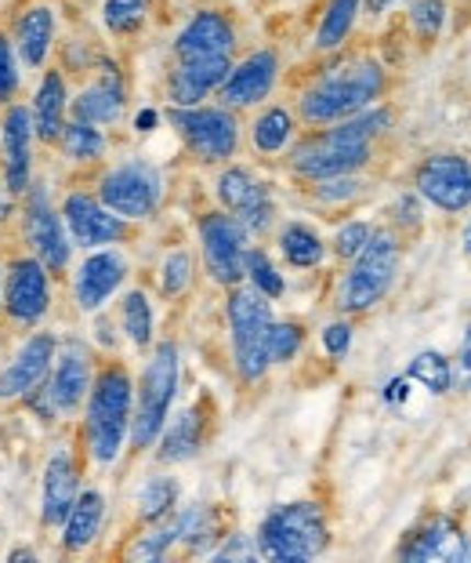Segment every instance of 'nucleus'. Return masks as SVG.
<instances>
[{
	"mask_svg": "<svg viewBox=\"0 0 471 563\" xmlns=\"http://www.w3.org/2000/svg\"><path fill=\"white\" fill-rule=\"evenodd\" d=\"M389 91L392 66L370 47H345L337 55L312 58V66L301 69L290 88V106L301 128H326L389 99Z\"/></svg>",
	"mask_w": 471,
	"mask_h": 563,
	"instance_id": "1",
	"label": "nucleus"
},
{
	"mask_svg": "<svg viewBox=\"0 0 471 563\" xmlns=\"http://www.w3.org/2000/svg\"><path fill=\"white\" fill-rule=\"evenodd\" d=\"M399 124V110L389 102H373L345 121H334L326 128H301L294 146L280 161V172L294 186L319 183L334 175H359L370 172L381 153V142L392 135Z\"/></svg>",
	"mask_w": 471,
	"mask_h": 563,
	"instance_id": "2",
	"label": "nucleus"
},
{
	"mask_svg": "<svg viewBox=\"0 0 471 563\" xmlns=\"http://www.w3.org/2000/svg\"><path fill=\"white\" fill-rule=\"evenodd\" d=\"M131 411H135V371L124 356H102L77 422L69 426L91 473H109L124 462Z\"/></svg>",
	"mask_w": 471,
	"mask_h": 563,
	"instance_id": "3",
	"label": "nucleus"
},
{
	"mask_svg": "<svg viewBox=\"0 0 471 563\" xmlns=\"http://www.w3.org/2000/svg\"><path fill=\"white\" fill-rule=\"evenodd\" d=\"M403 273V236L389 225H378L367 247L348 258L330 284V306L341 317H370L373 309L389 302Z\"/></svg>",
	"mask_w": 471,
	"mask_h": 563,
	"instance_id": "4",
	"label": "nucleus"
},
{
	"mask_svg": "<svg viewBox=\"0 0 471 563\" xmlns=\"http://www.w3.org/2000/svg\"><path fill=\"white\" fill-rule=\"evenodd\" d=\"M88 186L109 211L127 219L131 225H138V230L160 219L167 208V197H171L167 167L135 150L113 153L99 172L88 175Z\"/></svg>",
	"mask_w": 471,
	"mask_h": 563,
	"instance_id": "5",
	"label": "nucleus"
},
{
	"mask_svg": "<svg viewBox=\"0 0 471 563\" xmlns=\"http://www.w3.org/2000/svg\"><path fill=\"white\" fill-rule=\"evenodd\" d=\"M272 317H276V302L258 295L250 284H236L222 291L228 371H233L239 389H258L272 375V361H269Z\"/></svg>",
	"mask_w": 471,
	"mask_h": 563,
	"instance_id": "6",
	"label": "nucleus"
},
{
	"mask_svg": "<svg viewBox=\"0 0 471 563\" xmlns=\"http://www.w3.org/2000/svg\"><path fill=\"white\" fill-rule=\"evenodd\" d=\"M181 393V345L171 334L153 342L149 353H142V367L135 371V411H131L127 454L142 459L153 451L164 422L171 418Z\"/></svg>",
	"mask_w": 471,
	"mask_h": 563,
	"instance_id": "7",
	"label": "nucleus"
},
{
	"mask_svg": "<svg viewBox=\"0 0 471 563\" xmlns=\"http://www.w3.org/2000/svg\"><path fill=\"white\" fill-rule=\"evenodd\" d=\"M334 542L330 512L319 498H290L265 509L254 527L258 560L269 563H309L323 556Z\"/></svg>",
	"mask_w": 471,
	"mask_h": 563,
	"instance_id": "8",
	"label": "nucleus"
},
{
	"mask_svg": "<svg viewBox=\"0 0 471 563\" xmlns=\"http://www.w3.org/2000/svg\"><path fill=\"white\" fill-rule=\"evenodd\" d=\"M164 128H171L178 139L181 157L203 172H214L244 153V113L214 99L200 106H164Z\"/></svg>",
	"mask_w": 471,
	"mask_h": 563,
	"instance_id": "9",
	"label": "nucleus"
},
{
	"mask_svg": "<svg viewBox=\"0 0 471 563\" xmlns=\"http://www.w3.org/2000/svg\"><path fill=\"white\" fill-rule=\"evenodd\" d=\"M11 244L22 247V251H30V255L41 258L58 280H66L77 247L69 244L63 211H58L55 175L47 172V167L36 172L30 189L15 203V233H11Z\"/></svg>",
	"mask_w": 471,
	"mask_h": 563,
	"instance_id": "10",
	"label": "nucleus"
},
{
	"mask_svg": "<svg viewBox=\"0 0 471 563\" xmlns=\"http://www.w3.org/2000/svg\"><path fill=\"white\" fill-rule=\"evenodd\" d=\"M58 287H63V280L41 258L8 244L4 287H0V328H4V334H22L41 328V323H52L58 313V302H63Z\"/></svg>",
	"mask_w": 471,
	"mask_h": 563,
	"instance_id": "11",
	"label": "nucleus"
},
{
	"mask_svg": "<svg viewBox=\"0 0 471 563\" xmlns=\"http://www.w3.org/2000/svg\"><path fill=\"white\" fill-rule=\"evenodd\" d=\"M211 200L250 233V241H269L280 214V200H276V183L261 172L254 161H228L214 167L211 175Z\"/></svg>",
	"mask_w": 471,
	"mask_h": 563,
	"instance_id": "12",
	"label": "nucleus"
},
{
	"mask_svg": "<svg viewBox=\"0 0 471 563\" xmlns=\"http://www.w3.org/2000/svg\"><path fill=\"white\" fill-rule=\"evenodd\" d=\"M131 99H135V80H131L127 52L105 47L91 74L72 84L69 117L105 131H120L127 124L131 106H135Z\"/></svg>",
	"mask_w": 471,
	"mask_h": 563,
	"instance_id": "13",
	"label": "nucleus"
},
{
	"mask_svg": "<svg viewBox=\"0 0 471 563\" xmlns=\"http://www.w3.org/2000/svg\"><path fill=\"white\" fill-rule=\"evenodd\" d=\"M88 462L72 429L63 426L52 433V443L44 451L41 462V481H36V527L44 534H55L58 523L66 520L69 506L77 501V495L88 484Z\"/></svg>",
	"mask_w": 471,
	"mask_h": 563,
	"instance_id": "14",
	"label": "nucleus"
},
{
	"mask_svg": "<svg viewBox=\"0 0 471 563\" xmlns=\"http://www.w3.org/2000/svg\"><path fill=\"white\" fill-rule=\"evenodd\" d=\"M244 26L233 8L217 0H197L186 8L167 37V58L175 63H203V58H236L244 52Z\"/></svg>",
	"mask_w": 471,
	"mask_h": 563,
	"instance_id": "15",
	"label": "nucleus"
},
{
	"mask_svg": "<svg viewBox=\"0 0 471 563\" xmlns=\"http://www.w3.org/2000/svg\"><path fill=\"white\" fill-rule=\"evenodd\" d=\"M192 233H197V258L203 280L217 287V291L244 284V258L254 241L236 222V214L211 203V208L192 214Z\"/></svg>",
	"mask_w": 471,
	"mask_h": 563,
	"instance_id": "16",
	"label": "nucleus"
},
{
	"mask_svg": "<svg viewBox=\"0 0 471 563\" xmlns=\"http://www.w3.org/2000/svg\"><path fill=\"white\" fill-rule=\"evenodd\" d=\"M135 280V262H131L127 247H94L80 251L66 273V302L72 317L88 320L99 309L113 306V298Z\"/></svg>",
	"mask_w": 471,
	"mask_h": 563,
	"instance_id": "17",
	"label": "nucleus"
},
{
	"mask_svg": "<svg viewBox=\"0 0 471 563\" xmlns=\"http://www.w3.org/2000/svg\"><path fill=\"white\" fill-rule=\"evenodd\" d=\"M0 19L15 44L22 69L33 77L55 63V47L72 15L66 0H8V8H0Z\"/></svg>",
	"mask_w": 471,
	"mask_h": 563,
	"instance_id": "18",
	"label": "nucleus"
},
{
	"mask_svg": "<svg viewBox=\"0 0 471 563\" xmlns=\"http://www.w3.org/2000/svg\"><path fill=\"white\" fill-rule=\"evenodd\" d=\"M58 211H63L69 244L77 251H94V247H127L138 241V225L120 219L94 197L88 178H69L58 189Z\"/></svg>",
	"mask_w": 471,
	"mask_h": 563,
	"instance_id": "19",
	"label": "nucleus"
},
{
	"mask_svg": "<svg viewBox=\"0 0 471 563\" xmlns=\"http://www.w3.org/2000/svg\"><path fill=\"white\" fill-rule=\"evenodd\" d=\"M287 77H290V69H287V55L280 44H272V41L250 44V47L244 44V52L228 66V77L222 80V88H217L214 102H222L228 110L247 117L250 110H258V106L276 99Z\"/></svg>",
	"mask_w": 471,
	"mask_h": 563,
	"instance_id": "20",
	"label": "nucleus"
},
{
	"mask_svg": "<svg viewBox=\"0 0 471 563\" xmlns=\"http://www.w3.org/2000/svg\"><path fill=\"white\" fill-rule=\"evenodd\" d=\"M410 189L425 208L457 219L471 211V157L461 150H431L410 167Z\"/></svg>",
	"mask_w": 471,
	"mask_h": 563,
	"instance_id": "21",
	"label": "nucleus"
},
{
	"mask_svg": "<svg viewBox=\"0 0 471 563\" xmlns=\"http://www.w3.org/2000/svg\"><path fill=\"white\" fill-rule=\"evenodd\" d=\"M99 350L88 342V334L80 331H58V350H55V361L52 371H47V393L63 415V422L72 426L83 407V397L91 389V378L99 371Z\"/></svg>",
	"mask_w": 471,
	"mask_h": 563,
	"instance_id": "22",
	"label": "nucleus"
},
{
	"mask_svg": "<svg viewBox=\"0 0 471 563\" xmlns=\"http://www.w3.org/2000/svg\"><path fill=\"white\" fill-rule=\"evenodd\" d=\"M11 339H15L11 350L0 356V404L4 407L19 404L30 389L47 382V371H52L55 350H58V331L52 323L11 334Z\"/></svg>",
	"mask_w": 471,
	"mask_h": 563,
	"instance_id": "23",
	"label": "nucleus"
},
{
	"mask_svg": "<svg viewBox=\"0 0 471 563\" xmlns=\"http://www.w3.org/2000/svg\"><path fill=\"white\" fill-rule=\"evenodd\" d=\"M41 146H36L26 102H11L0 110V186L8 197H22L41 172Z\"/></svg>",
	"mask_w": 471,
	"mask_h": 563,
	"instance_id": "24",
	"label": "nucleus"
},
{
	"mask_svg": "<svg viewBox=\"0 0 471 563\" xmlns=\"http://www.w3.org/2000/svg\"><path fill=\"white\" fill-rule=\"evenodd\" d=\"M211 433H214V404L211 397H197L186 407H175L171 418L160 429V437L153 443L149 459L156 465H167V470L197 462L203 448H208Z\"/></svg>",
	"mask_w": 471,
	"mask_h": 563,
	"instance_id": "25",
	"label": "nucleus"
},
{
	"mask_svg": "<svg viewBox=\"0 0 471 563\" xmlns=\"http://www.w3.org/2000/svg\"><path fill=\"white\" fill-rule=\"evenodd\" d=\"M298 135H301V121L290 99H269L244 117V150L261 167H280V161L298 142Z\"/></svg>",
	"mask_w": 471,
	"mask_h": 563,
	"instance_id": "26",
	"label": "nucleus"
},
{
	"mask_svg": "<svg viewBox=\"0 0 471 563\" xmlns=\"http://www.w3.org/2000/svg\"><path fill=\"white\" fill-rule=\"evenodd\" d=\"M69 99H72V80L55 63L44 66L41 74H33L26 84L22 102H26V110H30L36 146H41L44 153L55 146L58 131H63L69 121Z\"/></svg>",
	"mask_w": 471,
	"mask_h": 563,
	"instance_id": "27",
	"label": "nucleus"
},
{
	"mask_svg": "<svg viewBox=\"0 0 471 563\" xmlns=\"http://www.w3.org/2000/svg\"><path fill=\"white\" fill-rule=\"evenodd\" d=\"M464 523L453 512H428L399 538L395 560L403 563H461L464 553Z\"/></svg>",
	"mask_w": 471,
	"mask_h": 563,
	"instance_id": "28",
	"label": "nucleus"
},
{
	"mask_svg": "<svg viewBox=\"0 0 471 563\" xmlns=\"http://www.w3.org/2000/svg\"><path fill=\"white\" fill-rule=\"evenodd\" d=\"M105 523H109V495L99 484H83L77 501L69 506L66 520L58 523L55 542H58V556H88L99 549L105 538Z\"/></svg>",
	"mask_w": 471,
	"mask_h": 563,
	"instance_id": "29",
	"label": "nucleus"
},
{
	"mask_svg": "<svg viewBox=\"0 0 471 563\" xmlns=\"http://www.w3.org/2000/svg\"><path fill=\"white\" fill-rule=\"evenodd\" d=\"M113 150H116V131L72 121L69 117L66 128L58 131L55 146L47 153H52L55 164L66 167L72 178H88V175L99 172L109 157H113Z\"/></svg>",
	"mask_w": 471,
	"mask_h": 563,
	"instance_id": "30",
	"label": "nucleus"
},
{
	"mask_svg": "<svg viewBox=\"0 0 471 563\" xmlns=\"http://www.w3.org/2000/svg\"><path fill=\"white\" fill-rule=\"evenodd\" d=\"M233 58H203V63H175L167 58L160 74V99L164 106H200L211 102L222 80L228 77Z\"/></svg>",
	"mask_w": 471,
	"mask_h": 563,
	"instance_id": "31",
	"label": "nucleus"
},
{
	"mask_svg": "<svg viewBox=\"0 0 471 563\" xmlns=\"http://www.w3.org/2000/svg\"><path fill=\"white\" fill-rule=\"evenodd\" d=\"M272 255L280 258V266L290 273H319L326 262H330V247H326L323 230L312 219H301V214H290L280 219L272 230Z\"/></svg>",
	"mask_w": 471,
	"mask_h": 563,
	"instance_id": "32",
	"label": "nucleus"
},
{
	"mask_svg": "<svg viewBox=\"0 0 471 563\" xmlns=\"http://www.w3.org/2000/svg\"><path fill=\"white\" fill-rule=\"evenodd\" d=\"M88 19L109 47L131 52L156 26V0H99Z\"/></svg>",
	"mask_w": 471,
	"mask_h": 563,
	"instance_id": "33",
	"label": "nucleus"
},
{
	"mask_svg": "<svg viewBox=\"0 0 471 563\" xmlns=\"http://www.w3.org/2000/svg\"><path fill=\"white\" fill-rule=\"evenodd\" d=\"M113 317L116 328L124 334V345L131 353H149L153 342L160 339V317H156V295L153 287L131 280L124 291L113 298Z\"/></svg>",
	"mask_w": 471,
	"mask_h": 563,
	"instance_id": "34",
	"label": "nucleus"
},
{
	"mask_svg": "<svg viewBox=\"0 0 471 563\" xmlns=\"http://www.w3.org/2000/svg\"><path fill=\"white\" fill-rule=\"evenodd\" d=\"M359 22H362V0H319L316 22H312L309 33V55L326 58L352 47Z\"/></svg>",
	"mask_w": 471,
	"mask_h": 563,
	"instance_id": "35",
	"label": "nucleus"
},
{
	"mask_svg": "<svg viewBox=\"0 0 471 563\" xmlns=\"http://www.w3.org/2000/svg\"><path fill=\"white\" fill-rule=\"evenodd\" d=\"M175 527H178V553L208 560L211 549L228 531V520L225 509L214 506V501H181L175 509Z\"/></svg>",
	"mask_w": 471,
	"mask_h": 563,
	"instance_id": "36",
	"label": "nucleus"
},
{
	"mask_svg": "<svg viewBox=\"0 0 471 563\" xmlns=\"http://www.w3.org/2000/svg\"><path fill=\"white\" fill-rule=\"evenodd\" d=\"M105 47L109 44L102 41V33L94 30V22L88 15H72L63 30V41H58V47H55V66L77 84L91 74Z\"/></svg>",
	"mask_w": 471,
	"mask_h": 563,
	"instance_id": "37",
	"label": "nucleus"
},
{
	"mask_svg": "<svg viewBox=\"0 0 471 563\" xmlns=\"http://www.w3.org/2000/svg\"><path fill=\"white\" fill-rule=\"evenodd\" d=\"M298 189H301V200H305L312 211H323V214H330V219H341L345 211H356L359 203L373 194V178H370V172L334 175V178H319V183H305Z\"/></svg>",
	"mask_w": 471,
	"mask_h": 563,
	"instance_id": "38",
	"label": "nucleus"
},
{
	"mask_svg": "<svg viewBox=\"0 0 471 563\" xmlns=\"http://www.w3.org/2000/svg\"><path fill=\"white\" fill-rule=\"evenodd\" d=\"M197 280H200L197 247H189V244L164 247V255L153 269V295L167 306H178L197 291Z\"/></svg>",
	"mask_w": 471,
	"mask_h": 563,
	"instance_id": "39",
	"label": "nucleus"
},
{
	"mask_svg": "<svg viewBox=\"0 0 471 563\" xmlns=\"http://www.w3.org/2000/svg\"><path fill=\"white\" fill-rule=\"evenodd\" d=\"M178 506H181V481L167 465H156V470L145 473L135 487V498H131V523L145 527V523L167 520Z\"/></svg>",
	"mask_w": 471,
	"mask_h": 563,
	"instance_id": "40",
	"label": "nucleus"
},
{
	"mask_svg": "<svg viewBox=\"0 0 471 563\" xmlns=\"http://www.w3.org/2000/svg\"><path fill=\"white\" fill-rule=\"evenodd\" d=\"M171 553H178V527H175V512L167 520H156V523H145V527H135V531L127 534L124 549H120V556L124 560H135V563H160Z\"/></svg>",
	"mask_w": 471,
	"mask_h": 563,
	"instance_id": "41",
	"label": "nucleus"
},
{
	"mask_svg": "<svg viewBox=\"0 0 471 563\" xmlns=\"http://www.w3.org/2000/svg\"><path fill=\"white\" fill-rule=\"evenodd\" d=\"M244 284H250L254 291L265 295L269 302H283L287 291H290V280H287V269L280 266V258L272 255V247L265 241H254L247 247V258H244Z\"/></svg>",
	"mask_w": 471,
	"mask_h": 563,
	"instance_id": "42",
	"label": "nucleus"
},
{
	"mask_svg": "<svg viewBox=\"0 0 471 563\" xmlns=\"http://www.w3.org/2000/svg\"><path fill=\"white\" fill-rule=\"evenodd\" d=\"M450 22V0H403V30L417 47L439 44Z\"/></svg>",
	"mask_w": 471,
	"mask_h": 563,
	"instance_id": "43",
	"label": "nucleus"
},
{
	"mask_svg": "<svg viewBox=\"0 0 471 563\" xmlns=\"http://www.w3.org/2000/svg\"><path fill=\"white\" fill-rule=\"evenodd\" d=\"M406 378L428 393V397H450L453 393V356L439 350H420L410 356Z\"/></svg>",
	"mask_w": 471,
	"mask_h": 563,
	"instance_id": "44",
	"label": "nucleus"
},
{
	"mask_svg": "<svg viewBox=\"0 0 471 563\" xmlns=\"http://www.w3.org/2000/svg\"><path fill=\"white\" fill-rule=\"evenodd\" d=\"M309 345V323L298 317H272L269 328V361L272 367H290L301 361Z\"/></svg>",
	"mask_w": 471,
	"mask_h": 563,
	"instance_id": "45",
	"label": "nucleus"
},
{
	"mask_svg": "<svg viewBox=\"0 0 471 563\" xmlns=\"http://www.w3.org/2000/svg\"><path fill=\"white\" fill-rule=\"evenodd\" d=\"M373 230H378V222L367 219V214H341V219H337V225H334V233L326 236L330 258L337 262V266H345L348 258H356L359 251L367 247Z\"/></svg>",
	"mask_w": 471,
	"mask_h": 563,
	"instance_id": "46",
	"label": "nucleus"
},
{
	"mask_svg": "<svg viewBox=\"0 0 471 563\" xmlns=\"http://www.w3.org/2000/svg\"><path fill=\"white\" fill-rule=\"evenodd\" d=\"M26 84H30V74L22 69L15 44H11L4 19H0V110L19 102L22 95H26Z\"/></svg>",
	"mask_w": 471,
	"mask_h": 563,
	"instance_id": "47",
	"label": "nucleus"
},
{
	"mask_svg": "<svg viewBox=\"0 0 471 563\" xmlns=\"http://www.w3.org/2000/svg\"><path fill=\"white\" fill-rule=\"evenodd\" d=\"M425 211H428L425 200H420L414 189H399V194L384 203V225L395 230L406 241V236L425 230Z\"/></svg>",
	"mask_w": 471,
	"mask_h": 563,
	"instance_id": "48",
	"label": "nucleus"
},
{
	"mask_svg": "<svg viewBox=\"0 0 471 563\" xmlns=\"http://www.w3.org/2000/svg\"><path fill=\"white\" fill-rule=\"evenodd\" d=\"M352 345H356V320L352 317L334 313L319 328V350L330 364H345L348 353H352Z\"/></svg>",
	"mask_w": 471,
	"mask_h": 563,
	"instance_id": "49",
	"label": "nucleus"
},
{
	"mask_svg": "<svg viewBox=\"0 0 471 563\" xmlns=\"http://www.w3.org/2000/svg\"><path fill=\"white\" fill-rule=\"evenodd\" d=\"M88 342L99 350V356H124V334L116 328L113 309H99V313L88 317Z\"/></svg>",
	"mask_w": 471,
	"mask_h": 563,
	"instance_id": "50",
	"label": "nucleus"
},
{
	"mask_svg": "<svg viewBox=\"0 0 471 563\" xmlns=\"http://www.w3.org/2000/svg\"><path fill=\"white\" fill-rule=\"evenodd\" d=\"M15 407H22L36 426L44 429V433H55V429H63L66 422H63V415H58V407H55V400H52V393H47V382H41L36 389H30L26 397H22Z\"/></svg>",
	"mask_w": 471,
	"mask_h": 563,
	"instance_id": "51",
	"label": "nucleus"
},
{
	"mask_svg": "<svg viewBox=\"0 0 471 563\" xmlns=\"http://www.w3.org/2000/svg\"><path fill=\"white\" fill-rule=\"evenodd\" d=\"M214 563H247V560H258V545H254V534L239 531V527H228L222 534V542L211 549Z\"/></svg>",
	"mask_w": 471,
	"mask_h": 563,
	"instance_id": "52",
	"label": "nucleus"
},
{
	"mask_svg": "<svg viewBox=\"0 0 471 563\" xmlns=\"http://www.w3.org/2000/svg\"><path fill=\"white\" fill-rule=\"evenodd\" d=\"M164 128V106H156V102H138V106H131V113H127V131L135 139H149L156 135V131Z\"/></svg>",
	"mask_w": 471,
	"mask_h": 563,
	"instance_id": "53",
	"label": "nucleus"
},
{
	"mask_svg": "<svg viewBox=\"0 0 471 563\" xmlns=\"http://www.w3.org/2000/svg\"><path fill=\"white\" fill-rule=\"evenodd\" d=\"M453 389H461V393L471 389V320H468V328L453 353Z\"/></svg>",
	"mask_w": 471,
	"mask_h": 563,
	"instance_id": "54",
	"label": "nucleus"
},
{
	"mask_svg": "<svg viewBox=\"0 0 471 563\" xmlns=\"http://www.w3.org/2000/svg\"><path fill=\"white\" fill-rule=\"evenodd\" d=\"M410 393H414V382H410V378H406V371H403V375H392V378L381 386V404H384V407H406Z\"/></svg>",
	"mask_w": 471,
	"mask_h": 563,
	"instance_id": "55",
	"label": "nucleus"
},
{
	"mask_svg": "<svg viewBox=\"0 0 471 563\" xmlns=\"http://www.w3.org/2000/svg\"><path fill=\"white\" fill-rule=\"evenodd\" d=\"M399 8H403V0H362V22H370V26H384Z\"/></svg>",
	"mask_w": 471,
	"mask_h": 563,
	"instance_id": "56",
	"label": "nucleus"
},
{
	"mask_svg": "<svg viewBox=\"0 0 471 563\" xmlns=\"http://www.w3.org/2000/svg\"><path fill=\"white\" fill-rule=\"evenodd\" d=\"M15 197L4 194V186H0V247L11 244V233H15Z\"/></svg>",
	"mask_w": 471,
	"mask_h": 563,
	"instance_id": "57",
	"label": "nucleus"
},
{
	"mask_svg": "<svg viewBox=\"0 0 471 563\" xmlns=\"http://www.w3.org/2000/svg\"><path fill=\"white\" fill-rule=\"evenodd\" d=\"M8 560L11 563H36V560H41V553H36V549H30V545H19V549H11Z\"/></svg>",
	"mask_w": 471,
	"mask_h": 563,
	"instance_id": "58",
	"label": "nucleus"
},
{
	"mask_svg": "<svg viewBox=\"0 0 471 563\" xmlns=\"http://www.w3.org/2000/svg\"><path fill=\"white\" fill-rule=\"evenodd\" d=\"M99 4V0H66L69 15H91V8Z\"/></svg>",
	"mask_w": 471,
	"mask_h": 563,
	"instance_id": "59",
	"label": "nucleus"
},
{
	"mask_svg": "<svg viewBox=\"0 0 471 563\" xmlns=\"http://www.w3.org/2000/svg\"><path fill=\"white\" fill-rule=\"evenodd\" d=\"M461 251H464V258L471 262V211H468V222H464V233H461Z\"/></svg>",
	"mask_w": 471,
	"mask_h": 563,
	"instance_id": "60",
	"label": "nucleus"
},
{
	"mask_svg": "<svg viewBox=\"0 0 471 563\" xmlns=\"http://www.w3.org/2000/svg\"><path fill=\"white\" fill-rule=\"evenodd\" d=\"M461 563H471V534L464 538V553H461Z\"/></svg>",
	"mask_w": 471,
	"mask_h": 563,
	"instance_id": "61",
	"label": "nucleus"
},
{
	"mask_svg": "<svg viewBox=\"0 0 471 563\" xmlns=\"http://www.w3.org/2000/svg\"><path fill=\"white\" fill-rule=\"evenodd\" d=\"M0 287H4V247H0Z\"/></svg>",
	"mask_w": 471,
	"mask_h": 563,
	"instance_id": "62",
	"label": "nucleus"
},
{
	"mask_svg": "<svg viewBox=\"0 0 471 563\" xmlns=\"http://www.w3.org/2000/svg\"><path fill=\"white\" fill-rule=\"evenodd\" d=\"M0 356H4V328H0Z\"/></svg>",
	"mask_w": 471,
	"mask_h": 563,
	"instance_id": "63",
	"label": "nucleus"
}]
</instances>
